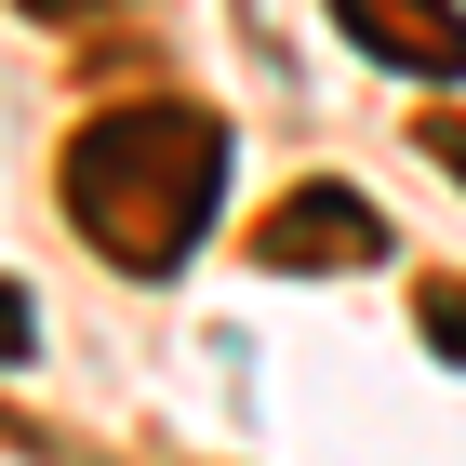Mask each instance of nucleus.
Masks as SVG:
<instances>
[{"label": "nucleus", "mask_w": 466, "mask_h": 466, "mask_svg": "<svg viewBox=\"0 0 466 466\" xmlns=\"http://www.w3.org/2000/svg\"><path fill=\"white\" fill-rule=\"evenodd\" d=\"M227 200V120L214 107H174V94H120L67 134V214L80 240L134 267V280H174L200 227Z\"/></svg>", "instance_id": "obj_1"}, {"label": "nucleus", "mask_w": 466, "mask_h": 466, "mask_svg": "<svg viewBox=\"0 0 466 466\" xmlns=\"http://www.w3.org/2000/svg\"><path fill=\"white\" fill-rule=\"evenodd\" d=\"M253 253L280 267V280H347V267H387V200H360V187H293L280 214L253 227Z\"/></svg>", "instance_id": "obj_2"}, {"label": "nucleus", "mask_w": 466, "mask_h": 466, "mask_svg": "<svg viewBox=\"0 0 466 466\" xmlns=\"http://www.w3.org/2000/svg\"><path fill=\"white\" fill-rule=\"evenodd\" d=\"M333 27L400 80H466V0H333Z\"/></svg>", "instance_id": "obj_3"}, {"label": "nucleus", "mask_w": 466, "mask_h": 466, "mask_svg": "<svg viewBox=\"0 0 466 466\" xmlns=\"http://www.w3.org/2000/svg\"><path fill=\"white\" fill-rule=\"evenodd\" d=\"M413 320H427L440 360H466V280H427V307H413Z\"/></svg>", "instance_id": "obj_4"}, {"label": "nucleus", "mask_w": 466, "mask_h": 466, "mask_svg": "<svg viewBox=\"0 0 466 466\" xmlns=\"http://www.w3.org/2000/svg\"><path fill=\"white\" fill-rule=\"evenodd\" d=\"M27 347H40V320H27V293L0 280V360H27Z\"/></svg>", "instance_id": "obj_5"}, {"label": "nucleus", "mask_w": 466, "mask_h": 466, "mask_svg": "<svg viewBox=\"0 0 466 466\" xmlns=\"http://www.w3.org/2000/svg\"><path fill=\"white\" fill-rule=\"evenodd\" d=\"M427 160H440V174H453V187H466V120H453V107H440V120H427Z\"/></svg>", "instance_id": "obj_6"}, {"label": "nucleus", "mask_w": 466, "mask_h": 466, "mask_svg": "<svg viewBox=\"0 0 466 466\" xmlns=\"http://www.w3.org/2000/svg\"><path fill=\"white\" fill-rule=\"evenodd\" d=\"M27 14H120V0H27Z\"/></svg>", "instance_id": "obj_7"}]
</instances>
